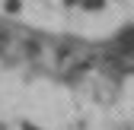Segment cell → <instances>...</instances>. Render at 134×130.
I'll use <instances>...</instances> for the list:
<instances>
[{"label":"cell","mask_w":134,"mask_h":130,"mask_svg":"<svg viewBox=\"0 0 134 130\" xmlns=\"http://www.w3.org/2000/svg\"><path fill=\"white\" fill-rule=\"evenodd\" d=\"M118 48H121L125 54H134V29L121 32V38H118Z\"/></svg>","instance_id":"cell-1"},{"label":"cell","mask_w":134,"mask_h":130,"mask_svg":"<svg viewBox=\"0 0 134 130\" xmlns=\"http://www.w3.org/2000/svg\"><path fill=\"white\" fill-rule=\"evenodd\" d=\"M86 6H90V10H96V6H102V0H86Z\"/></svg>","instance_id":"cell-2"}]
</instances>
